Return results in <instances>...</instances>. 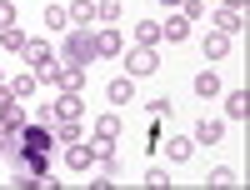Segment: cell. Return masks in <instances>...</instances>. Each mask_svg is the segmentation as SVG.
Here are the masks:
<instances>
[{
	"label": "cell",
	"instance_id": "obj_30",
	"mask_svg": "<svg viewBox=\"0 0 250 190\" xmlns=\"http://www.w3.org/2000/svg\"><path fill=\"white\" fill-rule=\"evenodd\" d=\"M160 5H180V0H160Z\"/></svg>",
	"mask_w": 250,
	"mask_h": 190
},
{
	"label": "cell",
	"instance_id": "obj_27",
	"mask_svg": "<svg viewBox=\"0 0 250 190\" xmlns=\"http://www.w3.org/2000/svg\"><path fill=\"white\" fill-rule=\"evenodd\" d=\"M145 185H150V190H165V185H170V175H165V170H145Z\"/></svg>",
	"mask_w": 250,
	"mask_h": 190
},
{
	"label": "cell",
	"instance_id": "obj_1",
	"mask_svg": "<svg viewBox=\"0 0 250 190\" xmlns=\"http://www.w3.org/2000/svg\"><path fill=\"white\" fill-rule=\"evenodd\" d=\"M90 60H100V50H95V35L75 25V30L65 35V65H80V70H85Z\"/></svg>",
	"mask_w": 250,
	"mask_h": 190
},
{
	"label": "cell",
	"instance_id": "obj_6",
	"mask_svg": "<svg viewBox=\"0 0 250 190\" xmlns=\"http://www.w3.org/2000/svg\"><path fill=\"white\" fill-rule=\"evenodd\" d=\"M65 165H70L75 175H85L90 165H95V150H90L85 140H75V145H65Z\"/></svg>",
	"mask_w": 250,
	"mask_h": 190
},
{
	"label": "cell",
	"instance_id": "obj_2",
	"mask_svg": "<svg viewBox=\"0 0 250 190\" xmlns=\"http://www.w3.org/2000/svg\"><path fill=\"white\" fill-rule=\"evenodd\" d=\"M25 65H30L40 80H55V70H60V65H55V55L40 45V40H30V45H25Z\"/></svg>",
	"mask_w": 250,
	"mask_h": 190
},
{
	"label": "cell",
	"instance_id": "obj_19",
	"mask_svg": "<svg viewBox=\"0 0 250 190\" xmlns=\"http://www.w3.org/2000/svg\"><path fill=\"white\" fill-rule=\"evenodd\" d=\"M190 85H195V95H205V100H210V95H220V75H215V70H200Z\"/></svg>",
	"mask_w": 250,
	"mask_h": 190
},
{
	"label": "cell",
	"instance_id": "obj_23",
	"mask_svg": "<svg viewBox=\"0 0 250 190\" xmlns=\"http://www.w3.org/2000/svg\"><path fill=\"white\" fill-rule=\"evenodd\" d=\"M45 25H50V30H65V25H70L65 5H45Z\"/></svg>",
	"mask_w": 250,
	"mask_h": 190
},
{
	"label": "cell",
	"instance_id": "obj_12",
	"mask_svg": "<svg viewBox=\"0 0 250 190\" xmlns=\"http://www.w3.org/2000/svg\"><path fill=\"white\" fill-rule=\"evenodd\" d=\"M120 45H125V40H120V25H105V30L95 35V50H100V55H120Z\"/></svg>",
	"mask_w": 250,
	"mask_h": 190
},
{
	"label": "cell",
	"instance_id": "obj_3",
	"mask_svg": "<svg viewBox=\"0 0 250 190\" xmlns=\"http://www.w3.org/2000/svg\"><path fill=\"white\" fill-rule=\"evenodd\" d=\"M25 100H0V130H5V135H20V130H25Z\"/></svg>",
	"mask_w": 250,
	"mask_h": 190
},
{
	"label": "cell",
	"instance_id": "obj_24",
	"mask_svg": "<svg viewBox=\"0 0 250 190\" xmlns=\"http://www.w3.org/2000/svg\"><path fill=\"white\" fill-rule=\"evenodd\" d=\"M95 135L115 140V135H120V115H100V120H95Z\"/></svg>",
	"mask_w": 250,
	"mask_h": 190
},
{
	"label": "cell",
	"instance_id": "obj_9",
	"mask_svg": "<svg viewBox=\"0 0 250 190\" xmlns=\"http://www.w3.org/2000/svg\"><path fill=\"white\" fill-rule=\"evenodd\" d=\"M25 45H30V35L20 30V25H10V30H0V50H10V55H25Z\"/></svg>",
	"mask_w": 250,
	"mask_h": 190
},
{
	"label": "cell",
	"instance_id": "obj_17",
	"mask_svg": "<svg viewBox=\"0 0 250 190\" xmlns=\"http://www.w3.org/2000/svg\"><path fill=\"white\" fill-rule=\"evenodd\" d=\"M165 155H170V160H190V155H195V140H190V135L165 140Z\"/></svg>",
	"mask_w": 250,
	"mask_h": 190
},
{
	"label": "cell",
	"instance_id": "obj_21",
	"mask_svg": "<svg viewBox=\"0 0 250 190\" xmlns=\"http://www.w3.org/2000/svg\"><path fill=\"white\" fill-rule=\"evenodd\" d=\"M95 20H105V25H120V0H95Z\"/></svg>",
	"mask_w": 250,
	"mask_h": 190
},
{
	"label": "cell",
	"instance_id": "obj_5",
	"mask_svg": "<svg viewBox=\"0 0 250 190\" xmlns=\"http://www.w3.org/2000/svg\"><path fill=\"white\" fill-rule=\"evenodd\" d=\"M55 115H60V120H85V95H80V90H65V95L55 100Z\"/></svg>",
	"mask_w": 250,
	"mask_h": 190
},
{
	"label": "cell",
	"instance_id": "obj_7",
	"mask_svg": "<svg viewBox=\"0 0 250 190\" xmlns=\"http://www.w3.org/2000/svg\"><path fill=\"white\" fill-rule=\"evenodd\" d=\"M215 30L235 40V30H245V10H230V5H220V10H215Z\"/></svg>",
	"mask_w": 250,
	"mask_h": 190
},
{
	"label": "cell",
	"instance_id": "obj_28",
	"mask_svg": "<svg viewBox=\"0 0 250 190\" xmlns=\"http://www.w3.org/2000/svg\"><path fill=\"white\" fill-rule=\"evenodd\" d=\"M15 25V5H10V0H0V30H10Z\"/></svg>",
	"mask_w": 250,
	"mask_h": 190
},
{
	"label": "cell",
	"instance_id": "obj_25",
	"mask_svg": "<svg viewBox=\"0 0 250 190\" xmlns=\"http://www.w3.org/2000/svg\"><path fill=\"white\" fill-rule=\"evenodd\" d=\"M145 110H150V120H170V115H175V105L160 95V100H150V105H145Z\"/></svg>",
	"mask_w": 250,
	"mask_h": 190
},
{
	"label": "cell",
	"instance_id": "obj_15",
	"mask_svg": "<svg viewBox=\"0 0 250 190\" xmlns=\"http://www.w3.org/2000/svg\"><path fill=\"white\" fill-rule=\"evenodd\" d=\"M200 45H205V55H210V60H225V55H230V35H220V30H210V35L200 40Z\"/></svg>",
	"mask_w": 250,
	"mask_h": 190
},
{
	"label": "cell",
	"instance_id": "obj_26",
	"mask_svg": "<svg viewBox=\"0 0 250 190\" xmlns=\"http://www.w3.org/2000/svg\"><path fill=\"white\" fill-rule=\"evenodd\" d=\"M210 185H215V190H225V185H235V170H225V165H220V170H210Z\"/></svg>",
	"mask_w": 250,
	"mask_h": 190
},
{
	"label": "cell",
	"instance_id": "obj_22",
	"mask_svg": "<svg viewBox=\"0 0 250 190\" xmlns=\"http://www.w3.org/2000/svg\"><path fill=\"white\" fill-rule=\"evenodd\" d=\"M55 140L60 145H75L80 140V120H55Z\"/></svg>",
	"mask_w": 250,
	"mask_h": 190
},
{
	"label": "cell",
	"instance_id": "obj_11",
	"mask_svg": "<svg viewBox=\"0 0 250 190\" xmlns=\"http://www.w3.org/2000/svg\"><path fill=\"white\" fill-rule=\"evenodd\" d=\"M65 15H70V25H80V30H85L90 20H95V0H70V5H65Z\"/></svg>",
	"mask_w": 250,
	"mask_h": 190
},
{
	"label": "cell",
	"instance_id": "obj_16",
	"mask_svg": "<svg viewBox=\"0 0 250 190\" xmlns=\"http://www.w3.org/2000/svg\"><path fill=\"white\" fill-rule=\"evenodd\" d=\"M105 95H110V105H130V100H135V85H130V80H120V75H115L110 85H105Z\"/></svg>",
	"mask_w": 250,
	"mask_h": 190
},
{
	"label": "cell",
	"instance_id": "obj_4",
	"mask_svg": "<svg viewBox=\"0 0 250 190\" xmlns=\"http://www.w3.org/2000/svg\"><path fill=\"white\" fill-rule=\"evenodd\" d=\"M155 45H135V50H125V70L130 75H155Z\"/></svg>",
	"mask_w": 250,
	"mask_h": 190
},
{
	"label": "cell",
	"instance_id": "obj_10",
	"mask_svg": "<svg viewBox=\"0 0 250 190\" xmlns=\"http://www.w3.org/2000/svg\"><path fill=\"white\" fill-rule=\"evenodd\" d=\"M55 85L60 90H85V70H80V65H60L55 70Z\"/></svg>",
	"mask_w": 250,
	"mask_h": 190
},
{
	"label": "cell",
	"instance_id": "obj_14",
	"mask_svg": "<svg viewBox=\"0 0 250 190\" xmlns=\"http://www.w3.org/2000/svg\"><path fill=\"white\" fill-rule=\"evenodd\" d=\"M225 115H230V120H245V115H250V95H245V85L225 95Z\"/></svg>",
	"mask_w": 250,
	"mask_h": 190
},
{
	"label": "cell",
	"instance_id": "obj_18",
	"mask_svg": "<svg viewBox=\"0 0 250 190\" xmlns=\"http://www.w3.org/2000/svg\"><path fill=\"white\" fill-rule=\"evenodd\" d=\"M185 35H190V20H185V15H170L160 25V40H185Z\"/></svg>",
	"mask_w": 250,
	"mask_h": 190
},
{
	"label": "cell",
	"instance_id": "obj_8",
	"mask_svg": "<svg viewBox=\"0 0 250 190\" xmlns=\"http://www.w3.org/2000/svg\"><path fill=\"white\" fill-rule=\"evenodd\" d=\"M190 140H195V145H220V140H225V120H200Z\"/></svg>",
	"mask_w": 250,
	"mask_h": 190
},
{
	"label": "cell",
	"instance_id": "obj_13",
	"mask_svg": "<svg viewBox=\"0 0 250 190\" xmlns=\"http://www.w3.org/2000/svg\"><path fill=\"white\" fill-rule=\"evenodd\" d=\"M35 80H40V75H35V70H25V75H10L5 85H10V95H15V100H30V95H35Z\"/></svg>",
	"mask_w": 250,
	"mask_h": 190
},
{
	"label": "cell",
	"instance_id": "obj_29",
	"mask_svg": "<svg viewBox=\"0 0 250 190\" xmlns=\"http://www.w3.org/2000/svg\"><path fill=\"white\" fill-rule=\"evenodd\" d=\"M220 5H230V10H245V0H220Z\"/></svg>",
	"mask_w": 250,
	"mask_h": 190
},
{
	"label": "cell",
	"instance_id": "obj_20",
	"mask_svg": "<svg viewBox=\"0 0 250 190\" xmlns=\"http://www.w3.org/2000/svg\"><path fill=\"white\" fill-rule=\"evenodd\" d=\"M135 45H160V20H140L135 25Z\"/></svg>",
	"mask_w": 250,
	"mask_h": 190
}]
</instances>
